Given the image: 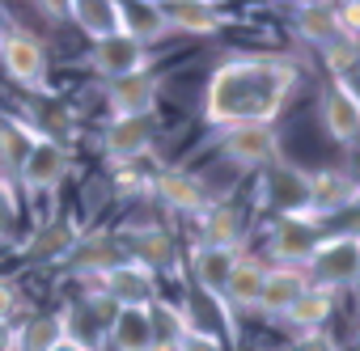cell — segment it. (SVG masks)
Segmentation results:
<instances>
[{
	"label": "cell",
	"mask_w": 360,
	"mask_h": 351,
	"mask_svg": "<svg viewBox=\"0 0 360 351\" xmlns=\"http://www.w3.org/2000/svg\"><path fill=\"white\" fill-rule=\"evenodd\" d=\"M297 81L301 72L288 55L271 51L229 55L225 64L212 68L204 85V123L217 127L221 135L238 127H276L288 98L297 93Z\"/></svg>",
	"instance_id": "1"
},
{
	"label": "cell",
	"mask_w": 360,
	"mask_h": 351,
	"mask_svg": "<svg viewBox=\"0 0 360 351\" xmlns=\"http://www.w3.org/2000/svg\"><path fill=\"white\" fill-rule=\"evenodd\" d=\"M301 275H305L309 288H322L330 296L343 292V288H356L360 284V229L322 237L314 246V254L305 258Z\"/></svg>",
	"instance_id": "2"
},
{
	"label": "cell",
	"mask_w": 360,
	"mask_h": 351,
	"mask_svg": "<svg viewBox=\"0 0 360 351\" xmlns=\"http://www.w3.org/2000/svg\"><path fill=\"white\" fill-rule=\"evenodd\" d=\"M94 284H98V292L106 296L110 309H153V300H161L157 275H153L144 263H136V258L115 263V267L102 271Z\"/></svg>",
	"instance_id": "3"
},
{
	"label": "cell",
	"mask_w": 360,
	"mask_h": 351,
	"mask_svg": "<svg viewBox=\"0 0 360 351\" xmlns=\"http://www.w3.org/2000/svg\"><path fill=\"white\" fill-rule=\"evenodd\" d=\"M68 169H72L68 148H64L60 140H51V135L39 131V140L26 148L22 165H18V183H22L30 195H51V191H60V183L68 178Z\"/></svg>",
	"instance_id": "4"
},
{
	"label": "cell",
	"mask_w": 360,
	"mask_h": 351,
	"mask_svg": "<svg viewBox=\"0 0 360 351\" xmlns=\"http://www.w3.org/2000/svg\"><path fill=\"white\" fill-rule=\"evenodd\" d=\"M0 68L22 89H47V43L26 30H9L0 39Z\"/></svg>",
	"instance_id": "5"
},
{
	"label": "cell",
	"mask_w": 360,
	"mask_h": 351,
	"mask_svg": "<svg viewBox=\"0 0 360 351\" xmlns=\"http://www.w3.org/2000/svg\"><path fill=\"white\" fill-rule=\"evenodd\" d=\"M217 161H225L238 173L263 169V165L280 161V131L276 127H238V131H225L221 144H217Z\"/></svg>",
	"instance_id": "6"
},
{
	"label": "cell",
	"mask_w": 360,
	"mask_h": 351,
	"mask_svg": "<svg viewBox=\"0 0 360 351\" xmlns=\"http://www.w3.org/2000/svg\"><path fill=\"white\" fill-rule=\"evenodd\" d=\"M322 220L301 212V216H276L271 233H267V254L276 258L271 267H305V258L314 254V246L322 241Z\"/></svg>",
	"instance_id": "7"
},
{
	"label": "cell",
	"mask_w": 360,
	"mask_h": 351,
	"mask_svg": "<svg viewBox=\"0 0 360 351\" xmlns=\"http://www.w3.org/2000/svg\"><path fill=\"white\" fill-rule=\"evenodd\" d=\"M318 119H322V131H326L335 144L356 148V144H360V89H356V85H343V81H330V85L322 89Z\"/></svg>",
	"instance_id": "8"
},
{
	"label": "cell",
	"mask_w": 360,
	"mask_h": 351,
	"mask_svg": "<svg viewBox=\"0 0 360 351\" xmlns=\"http://www.w3.org/2000/svg\"><path fill=\"white\" fill-rule=\"evenodd\" d=\"M153 140H157V123L153 119H110L102 127V152H106V161L115 169L140 165L153 152Z\"/></svg>",
	"instance_id": "9"
},
{
	"label": "cell",
	"mask_w": 360,
	"mask_h": 351,
	"mask_svg": "<svg viewBox=\"0 0 360 351\" xmlns=\"http://www.w3.org/2000/svg\"><path fill=\"white\" fill-rule=\"evenodd\" d=\"M360 204V178L343 169H318V173H305V212L326 220L343 208Z\"/></svg>",
	"instance_id": "10"
},
{
	"label": "cell",
	"mask_w": 360,
	"mask_h": 351,
	"mask_svg": "<svg viewBox=\"0 0 360 351\" xmlns=\"http://www.w3.org/2000/svg\"><path fill=\"white\" fill-rule=\"evenodd\" d=\"M148 55H153V51H144L140 43L115 34V39H106V43H94L89 55H85V64H89L94 77H102V81L110 85V81H123V77H140V72H148Z\"/></svg>",
	"instance_id": "11"
},
{
	"label": "cell",
	"mask_w": 360,
	"mask_h": 351,
	"mask_svg": "<svg viewBox=\"0 0 360 351\" xmlns=\"http://www.w3.org/2000/svg\"><path fill=\"white\" fill-rule=\"evenodd\" d=\"M157 98H161V81L153 72L123 77V81L106 85V110H110V119H153L157 114Z\"/></svg>",
	"instance_id": "12"
},
{
	"label": "cell",
	"mask_w": 360,
	"mask_h": 351,
	"mask_svg": "<svg viewBox=\"0 0 360 351\" xmlns=\"http://www.w3.org/2000/svg\"><path fill=\"white\" fill-rule=\"evenodd\" d=\"M153 195L161 199L165 212H178V216H200L212 199H208V187L200 183V173L191 169H165L153 178Z\"/></svg>",
	"instance_id": "13"
},
{
	"label": "cell",
	"mask_w": 360,
	"mask_h": 351,
	"mask_svg": "<svg viewBox=\"0 0 360 351\" xmlns=\"http://www.w3.org/2000/svg\"><path fill=\"white\" fill-rule=\"evenodd\" d=\"M200 241L195 246H217V250H246V212L225 199V204H208L195 216Z\"/></svg>",
	"instance_id": "14"
},
{
	"label": "cell",
	"mask_w": 360,
	"mask_h": 351,
	"mask_svg": "<svg viewBox=\"0 0 360 351\" xmlns=\"http://www.w3.org/2000/svg\"><path fill=\"white\" fill-rule=\"evenodd\" d=\"M242 250H217V246H191L187 254V271H191V288H200L212 300H225V284L233 275Z\"/></svg>",
	"instance_id": "15"
},
{
	"label": "cell",
	"mask_w": 360,
	"mask_h": 351,
	"mask_svg": "<svg viewBox=\"0 0 360 351\" xmlns=\"http://www.w3.org/2000/svg\"><path fill=\"white\" fill-rule=\"evenodd\" d=\"M119 34L140 43L144 51L157 47L161 39H169V22L161 0H119Z\"/></svg>",
	"instance_id": "16"
},
{
	"label": "cell",
	"mask_w": 360,
	"mask_h": 351,
	"mask_svg": "<svg viewBox=\"0 0 360 351\" xmlns=\"http://www.w3.org/2000/svg\"><path fill=\"white\" fill-rule=\"evenodd\" d=\"M119 246H123V258H136V263H144L153 275H157L161 267H174V254H178V246H174V233H169L165 225H140V229H123Z\"/></svg>",
	"instance_id": "17"
},
{
	"label": "cell",
	"mask_w": 360,
	"mask_h": 351,
	"mask_svg": "<svg viewBox=\"0 0 360 351\" xmlns=\"http://www.w3.org/2000/svg\"><path fill=\"white\" fill-rule=\"evenodd\" d=\"M267 271H271V267H267L259 254H246V250H242L238 263H233V275H229V284H225V309H229V313H255Z\"/></svg>",
	"instance_id": "18"
},
{
	"label": "cell",
	"mask_w": 360,
	"mask_h": 351,
	"mask_svg": "<svg viewBox=\"0 0 360 351\" xmlns=\"http://www.w3.org/2000/svg\"><path fill=\"white\" fill-rule=\"evenodd\" d=\"M157 326L153 309H115L106 322V347L110 351H153Z\"/></svg>",
	"instance_id": "19"
},
{
	"label": "cell",
	"mask_w": 360,
	"mask_h": 351,
	"mask_svg": "<svg viewBox=\"0 0 360 351\" xmlns=\"http://www.w3.org/2000/svg\"><path fill=\"white\" fill-rule=\"evenodd\" d=\"M305 288H309V284H305L301 267H271V271H267V279H263V292H259L255 313H263L267 322H280Z\"/></svg>",
	"instance_id": "20"
},
{
	"label": "cell",
	"mask_w": 360,
	"mask_h": 351,
	"mask_svg": "<svg viewBox=\"0 0 360 351\" xmlns=\"http://www.w3.org/2000/svg\"><path fill=\"white\" fill-rule=\"evenodd\" d=\"M64 13L89 39V47L119 34V0H72V5H64Z\"/></svg>",
	"instance_id": "21"
},
{
	"label": "cell",
	"mask_w": 360,
	"mask_h": 351,
	"mask_svg": "<svg viewBox=\"0 0 360 351\" xmlns=\"http://www.w3.org/2000/svg\"><path fill=\"white\" fill-rule=\"evenodd\" d=\"M77 241H81V229L72 220H43L34 229V237L22 246V254L34 258V263H68Z\"/></svg>",
	"instance_id": "22"
},
{
	"label": "cell",
	"mask_w": 360,
	"mask_h": 351,
	"mask_svg": "<svg viewBox=\"0 0 360 351\" xmlns=\"http://www.w3.org/2000/svg\"><path fill=\"white\" fill-rule=\"evenodd\" d=\"M115 263H123V246L119 237H106V233H81V241L72 246L68 254V267L81 275V279H98L102 271H110Z\"/></svg>",
	"instance_id": "23"
},
{
	"label": "cell",
	"mask_w": 360,
	"mask_h": 351,
	"mask_svg": "<svg viewBox=\"0 0 360 351\" xmlns=\"http://www.w3.org/2000/svg\"><path fill=\"white\" fill-rule=\"evenodd\" d=\"M165 22L169 34H217L229 18L217 5H204V0H165Z\"/></svg>",
	"instance_id": "24"
},
{
	"label": "cell",
	"mask_w": 360,
	"mask_h": 351,
	"mask_svg": "<svg viewBox=\"0 0 360 351\" xmlns=\"http://www.w3.org/2000/svg\"><path fill=\"white\" fill-rule=\"evenodd\" d=\"M330 313H335V296L322 292V288H305V292L292 300V309L280 317V326H288V330H297V334H318V330H326Z\"/></svg>",
	"instance_id": "25"
},
{
	"label": "cell",
	"mask_w": 360,
	"mask_h": 351,
	"mask_svg": "<svg viewBox=\"0 0 360 351\" xmlns=\"http://www.w3.org/2000/svg\"><path fill=\"white\" fill-rule=\"evenodd\" d=\"M64 338V317L60 313H34L30 322L13 326V351H51Z\"/></svg>",
	"instance_id": "26"
},
{
	"label": "cell",
	"mask_w": 360,
	"mask_h": 351,
	"mask_svg": "<svg viewBox=\"0 0 360 351\" xmlns=\"http://www.w3.org/2000/svg\"><path fill=\"white\" fill-rule=\"evenodd\" d=\"M297 30H301V39L314 43L318 51L330 47V43L343 34V26H339V18H335V5H297Z\"/></svg>",
	"instance_id": "27"
},
{
	"label": "cell",
	"mask_w": 360,
	"mask_h": 351,
	"mask_svg": "<svg viewBox=\"0 0 360 351\" xmlns=\"http://www.w3.org/2000/svg\"><path fill=\"white\" fill-rule=\"evenodd\" d=\"M322 64H326V72H330L335 81L356 85V81H360V39L339 34L330 47H322Z\"/></svg>",
	"instance_id": "28"
},
{
	"label": "cell",
	"mask_w": 360,
	"mask_h": 351,
	"mask_svg": "<svg viewBox=\"0 0 360 351\" xmlns=\"http://www.w3.org/2000/svg\"><path fill=\"white\" fill-rule=\"evenodd\" d=\"M18 212H22V204H18V187L5 178V173H0V237H5V233L13 229Z\"/></svg>",
	"instance_id": "29"
},
{
	"label": "cell",
	"mask_w": 360,
	"mask_h": 351,
	"mask_svg": "<svg viewBox=\"0 0 360 351\" xmlns=\"http://www.w3.org/2000/svg\"><path fill=\"white\" fill-rule=\"evenodd\" d=\"M280 351H339V343L326 334V330H318V334H297L288 347H280Z\"/></svg>",
	"instance_id": "30"
},
{
	"label": "cell",
	"mask_w": 360,
	"mask_h": 351,
	"mask_svg": "<svg viewBox=\"0 0 360 351\" xmlns=\"http://www.w3.org/2000/svg\"><path fill=\"white\" fill-rule=\"evenodd\" d=\"M22 309V296H18V284L13 279H0V326H13V313Z\"/></svg>",
	"instance_id": "31"
},
{
	"label": "cell",
	"mask_w": 360,
	"mask_h": 351,
	"mask_svg": "<svg viewBox=\"0 0 360 351\" xmlns=\"http://www.w3.org/2000/svg\"><path fill=\"white\" fill-rule=\"evenodd\" d=\"M178 343H183V351H225V343H221V338H212V334H200V330H191V326H183Z\"/></svg>",
	"instance_id": "32"
},
{
	"label": "cell",
	"mask_w": 360,
	"mask_h": 351,
	"mask_svg": "<svg viewBox=\"0 0 360 351\" xmlns=\"http://www.w3.org/2000/svg\"><path fill=\"white\" fill-rule=\"evenodd\" d=\"M335 18H339L343 34L360 39V0H343V5H335Z\"/></svg>",
	"instance_id": "33"
},
{
	"label": "cell",
	"mask_w": 360,
	"mask_h": 351,
	"mask_svg": "<svg viewBox=\"0 0 360 351\" xmlns=\"http://www.w3.org/2000/svg\"><path fill=\"white\" fill-rule=\"evenodd\" d=\"M51 351H89V347H85V343H77V338H68V334H64V338H60V343H56V347H51Z\"/></svg>",
	"instance_id": "34"
},
{
	"label": "cell",
	"mask_w": 360,
	"mask_h": 351,
	"mask_svg": "<svg viewBox=\"0 0 360 351\" xmlns=\"http://www.w3.org/2000/svg\"><path fill=\"white\" fill-rule=\"evenodd\" d=\"M9 30H13V22H9V9H5V5H0V39H5Z\"/></svg>",
	"instance_id": "35"
},
{
	"label": "cell",
	"mask_w": 360,
	"mask_h": 351,
	"mask_svg": "<svg viewBox=\"0 0 360 351\" xmlns=\"http://www.w3.org/2000/svg\"><path fill=\"white\" fill-rule=\"evenodd\" d=\"M356 343H360V330H356Z\"/></svg>",
	"instance_id": "36"
}]
</instances>
